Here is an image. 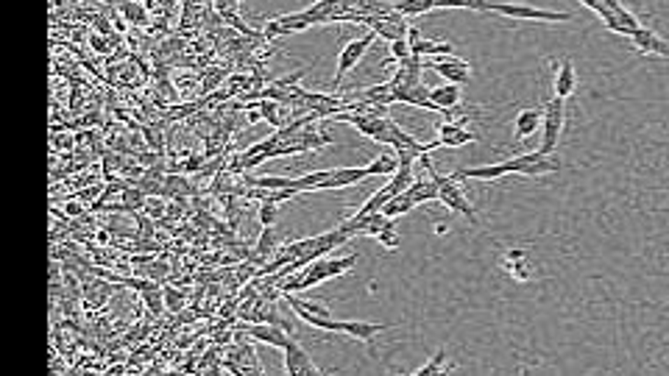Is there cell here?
I'll return each instance as SVG.
<instances>
[{"label": "cell", "mask_w": 669, "mask_h": 376, "mask_svg": "<svg viewBox=\"0 0 669 376\" xmlns=\"http://www.w3.org/2000/svg\"><path fill=\"white\" fill-rule=\"evenodd\" d=\"M89 42H92V48H95L98 53H109V50H112L109 45H103V36H98V34H92V36H89Z\"/></svg>", "instance_id": "38"}, {"label": "cell", "mask_w": 669, "mask_h": 376, "mask_svg": "<svg viewBox=\"0 0 669 376\" xmlns=\"http://www.w3.org/2000/svg\"><path fill=\"white\" fill-rule=\"evenodd\" d=\"M78 215H84V203L67 201V203H64V217H78Z\"/></svg>", "instance_id": "37"}, {"label": "cell", "mask_w": 669, "mask_h": 376, "mask_svg": "<svg viewBox=\"0 0 669 376\" xmlns=\"http://www.w3.org/2000/svg\"><path fill=\"white\" fill-rule=\"evenodd\" d=\"M245 185L259 189H298L296 179H285V176H245Z\"/></svg>", "instance_id": "23"}, {"label": "cell", "mask_w": 669, "mask_h": 376, "mask_svg": "<svg viewBox=\"0 0 669 376\" xmlns=\"http://www.w3.org/2000/svg\"><path fill=\"white\" fill-rule=\"evenodd\" d=\"M413 56H422V59L452 56V45H449V42H438V39H422V42L413 48Z\"/></svg>", "instance_id": "24"}, {"label": "cell", "mask_w": 669, "mask_h": 376, "mask_svg": "<svg viewBox=\"0 0 669 376\" xmlns=\"http://www.w3.org/2000/svg\"><path fill=\"white\" fill-rule=\"evenodd\" d=\"M101 189H103L101 185H95L92 189H84V192H78V198H89V201H92V198H98V195H101Z\"/></svg>", "instance_id": "39"}, {"label": "cell", "mask_w": 669, "mask_h": 376, "mask_svg": "<svg viewBox=\"0 0 669 376\" xmlns=\"http://www.w3.org/2000/svg\"><path fill=\"white\" fill-rule=\"evenodd\" d=\"M416 203H427V201H438V182L430 176V179H416L410 187L405 189Z\"/></svg>", "instance_id": "22"}, {"label": "cell", "mask_w": 669, "mask_h": 376, "mask_svg": "<svg viewBox=\"0 0 669 376\" xmlns=\"http://www.w3.org/2000/svg\"><path fill=\"white\" fill-rule=\"evenodd\" d=\"M115 293V279L112 282H103V279H89L84 284V298H81V307L89 310V312H101L109 298Z\"/></svg>", "instance_id": "13"}, {"label": "cell", "mask_w": 669, "mask_h": 376, "mask_svg": "<svg viewBox=\"0 0 669 376\" xmlns=\"http://www.w3.org/2000/svg\"><path fill=\"white\" fill-rule=\"evenodd\" d=\"M446 231H449V226H444V223L436 226V234H446Z\"/></svg>", "instance_id": "42"}, {"label": "cell", "mask_w": 669, "mask_h": 376, "mask_svg": "<svg viewBox=\"0 0 669 376\" xmlns=\"http://www.w3.org/2000/svg\"><path fill=\"white\" fill-rule=\"evenodd\" d=\"M165 301H168V312H179L185 304V296L176 290H165Z\"/></svg>", "instance_id": "35"}, {"label": "cell", "mask_w": 669, "mask_h": 376, "mask_svg": "<svg viewBox=\"0 0 669 376\" xmlns=\"http://www.w3.org/2000/svg\"><path fill=\"white\" fill-rule=\"evenodd\" d=\"M276 22H279V34H282V36H287V34H301V31L310 28V20H307L301 11L282 14V17H276Z\"/></svg>", "instance_id": "25"}, {"label": "cell", "mask_w": 669, "mask_h": 376, "mask_svg": "<svg viewBox=\"0 0 669 376\" xmlns=\"http://www.w3.org/2000/svg\"><path fill=\"white\" fill-rule=\"evenodd\" d=\"M287 298V304H290V310L307 324V326H312V329H321V332H335V335H340V329H343V321H338L335 318V312L332 310H326L324 304H315V301H304V298H296L293 293H287L285 296Z\"/></svg>", "instance_id": "2"}, {"label": "cell", "mask_w": 669, "mask_h": 376, "mask_svg": "<svg viewBox=\"0 0 669 376\" xmlns=\"http://www.w3.org/2000/svg\"><path fill=\"white\" fill-rule=\"evenodd\" d=\"M262 36H265V39H276V36H282V34H279V22H276V17H273V20H265V25H262Z\"/></svg>", "instance_id": "36"}, {"label": "cell", "mask_w": 669, "mask_h": 376, "mask_svg": "<svg viewBox=\"0 0 669 376\" xmlns=\"http://www.w3.org/2000/svg\"><path fill=\"white\" fill-rule=\"evenodd\" d=\"M285 352V371L290 376H312V374H321V368L312 363V357L307 354V349H301L293 338L290 343L282 349Z\"/></svg>", "instance_id": "11"}, {"label": "cell", "mask_w": 669, "mask_h": 376, "mask_svg": "<svg viewBox=\"0 0 669 376\" xmlns=\"http://www.w3.org/2000/svg\"><path fill=\"white\" fill-rule=\"evenodd\" d=\"M441 371H446V349L444 346L430 357V363H424L422 368H416V376H433V374H441Z\"/></svg>", "instance_id": "30"}, {"label": "cell", "mask_w": 669, "mask_h": 376, "mask_svg": "<svg viewBox=\"0 0 669 376\" xmlns=\"http://www.w3.org/2000/svg\"><path fill=\"white\" fill-rule=\"evenodd\" d=\"M394 329V324H374V321H343V329L340 335L352 338V340H363V343H371L380 332H388Z\"/></svg>", "instance_id": "17"}, {"label": "cell", "mask_w": 669, "mask_h": 376, "mask_svg": "<svg viewBox=\"0 0 669 376\" xmlns=\"http://www.w3.org/2000/svg\"><path fill=\"white\" fill-rule=\"evenodd\" d=\"M366 179H371L368 171H366V165H363V168H332V176L324 182L321 189H343V187H352V185H360V182H366Z\"/></svg>", "instance_id": "19"}, {"label": "cell", "mask_w": 669, "mask_h": 376, "mask_svg": "<svg viewBox=\"0 0 669 376\" xmlns=\"http://www.w3.org/2000/svg\"><path fill=\"white\" fill-rule=\"evenodd\" d=\"M416 206H419V203H416V201H413L408 192H399V195H394V198H391V201L382 206V212H385L388 217H394V220H396L399 215H408V212H410V209H416Z\"/></svg>", "instance_id": "26"}, {"label": "cell", "mask_w": 669, "mask_h": 376, "mask_svg": "<svg viewBox=\"0 0 669 376\" xmlns=\"http://www.w3.org/2000/svg\"><path fill=\"white\" fill-rule=\"evenodd\" d=\"M257 217H259V223H262V226H276V217H279V203H273V201H262V203H259V212H257Z\"/></svg>", "instance_id": "32"}, {"label": "cell", "mask_w": 669, "mask_h": 376, "mask_svg": "<svg viewBox=\"0 0 669 376\" xmlns=\"http://www.w3.org/2000/svg\"><path fill=\"white\" fill-rule=\"evenodd\" d=\"M502 268L508 270V276L510 279H516V282H530V276H533V270H530V262L524 259V251L521 248H510L508 254H505V262H502Z\"/></svg>", "instance_id": "20"}, {"label": "cell", "mask_w": 669, "mask_h": 376, "mask_svg": "<svg viewBox=\"0 0 669 376\" xmlns=\"http://www.w3.org/2000/svg\"><path fill=\"white\" fill-rule=\"evenodd\" d=\"M402 168V162H399V157H396V151L391 148L388 154H380V157H374L368 165H366V171H368V176L374 179V176H380V179H385V176H394L396 171Z\"/></svg>", "instance_id": "21"}, {"label": "cell", "mask_w": 669, "mask_h": 376, "mask_svg": "<svg viewBox=\"0 0 669 376\" xmlns=\"http://www.w3.org/2000/svg\"><path fill=\"white\" fill-rule=\"evenodd\" d=\"M510 159H502L496 165H477V168H463L457 171L460 179H480V182H496V179H505L510 176Z\"/></svg>", "instance_id": "18"}, {"label": "cell", "mask_w": 669, "mask_h": 376, "mask_svg": "<svg viewBox=\"0 0 669 376\" xmlns=\"http://www.w3.org/2000/svg\"><path fill=\"white\" fill-rule=\"evenodd\" d=\"M430 176L438 182V201L444 203L446 209H452V212L468 217V223H477V212H474V206L468 203V195L460 187L463 179L457 176V171L449 173V176H438V173H430Z\"/></svg>", "instance_id": "4"}, {"label": "cell", "mask_w": 669, "mask_h": 376, "mask_svg": "<svg viewBox=\"0 0 669 376\" xmlns=\"http://www.w3.org/2000/svg\"><path fill=\"white\" fill-rule=\"evenodd\" d=\"M360 254H349V256H340V259H312L310 268H301V290H310V287H318L321 282L326 279H335V276H343L349 273L354 265H357Z\"/></svg>", "instance_id": "1"}, {"label": "cell", "mask_w": 669, "mask_h": 376, "mask_svg": "<svg viewBox=\"0 0 669 376\" xmlns=\"http://www.w3.org/2000/svg\"><path fill=\"white\" fill-rule=\"evenodd\" d=\"M631 42L636 45L639 53H653V56H664V59H669V42L667 39H661V36H659L653 28H647V25H642L639 31H633Z\"/></svg>", "instance_id": "16"}, {"label": "cell", "mask_w": 669, "mask_h": 376, "mask_svg": "<svg viewBox=\"0 0 669 376\" xmlns=\"http://www.w3.org/2000/svg\"><path fill=\"white\" fill-rule=\"evenodd\" d=\"M468 123V115H463L460 120H446L438 126V140L436 143H427V154H433L436 148H460V145H468V143H477L480 134H471L466 129Z\"/></svg>", "instance_id": "7"}, {"label": "cell", "mask_w": 669, "mask_h": 376, "mask_svg": "<svg viewBox=\"0 0 669 376\" xmlns=\"http://www.w3.org/2000/svg\"><path fill=\"white\" fill-rule=\"evenodd\" d=\"M580 3H583V6H586V8H591V11H594V8H597V6H600V0H580Z\"/></svg>", "instance_id": "40"}, {"label": "cell", "mask_w": 669, "mask_h": 376, "mask_svg": "<svg viewBox=\"0 0 669 376\" xmlns=\"http://www.w3.org/2000/svg\"><path fill=\"white\" fill-rule=\"evenodd\" d=\"M491 14L508 17V20H535V22H569V11H552V8H538L527 3H494Z\"/></svg>", "instance_id": "5"}, {"label": "cell", "mask_w": 669, "mask_h": 376, "mask_svg": "<svg viewBox=\"0 0 669 376\" xmlns=\"http://www.w3.org/2000/svg\"><path fill=\"white\" fill-rule=\"evenodd\" d=\"M377 243H380L382 248L394 251V248H399V245H402V234H399V231H396V226L391 223V226H385V229L377 234Z\"/></svg>", "instance_id": "31"}, {"label": "cell", "mask_w": 669, "mask_h": 376, "mask_svg": "<svg viewBox=\"0 0 669 376\" xmlns=\"http://www.w3.org/2000/svg\"><path fill=\"white\" fill-rule=\"evenodd\" d=\"M329 176H332V171H312V173L298 176V179H296V187L301 189V192H318Z\"/></svg>", "instance_id": "28"}, {"label": "cell", "mask_w": 669, "mask_h": 376, "mask_svg": "<svg viewBox=\"0 0 669 376\" xmlns=\"http://www.w3.org/2000/svg\"><path fill=\"white\" fill-rule=\"evenodd\" d=\"M276 231H273V226H262V234H259V240H257V256L259 259H265V256H271V254H276Z\"/></svg>", "instance_id": "29"}, {"label": "cell", "mask_w": 669, "mask_h": 376, "mask_svg": "<svg viewBox=\"0 0 669 376\" xmlns=\"http://www.w3.org/2000/svg\"><path fill=\"white\" fill-rule=\"evenodd\" d=\"M510 171L519 173V176H527V179H541V176H549V173H558L561 165L552 162L549 157H544L541 151H533V154H521V157H513L510 159Z\"/></svg>", "instance_id": "8"}, {"label": "cell", "mask_w": 669, "mask_h": 376, "mask_svg": "<svg viewBox=\"0 0 669 376\" xmlns=\"http://www.w3.org/2000/svg\"><path fill=\"white\" fill-rule=\"evenodd\" d=\"M430 101L436 103L438 115H446V117H449L452 112L460 109V103H463V89H460V84L444 81L441 87H430Z\"/></svg>", "instance_id": "14"}, {"label": "cell", "mask_w": 669, "mask_h": 376, "mask_svg": "<svg viewBox=\"0 0 669 376\" xmlns=\"http://www.w3.org/2000/svg\"><path fill=\"white\" fill-rule=\"evenodd\" d=\"M394 8L410 20V17H422V14L433 11V8H436V0H396Z\"/></svg>", "instance_id": "27"}, {"label": "cell", "mask_w": 669, "mask_h": 376, "mask_svg": "<svg viewBox=\"0 0 669 376\" xmlns=\"http://www.w3.org/2000/svg\"><path fill=\"white\" fill-rule=\"evenodd\" d=\"M120 11L126 14V20H129V22H137V25H143V22H145V8H143L140 3L123 0V3H120Z\"/></svg>", "instance_id": "33"}, {"label": "cell", "mask_w": 669, "mask_h": 376, "mask_svg": "<svg viewBox=\"0 0 669 376\" xmlns=\"http://www.w3.org/2000/svg\"><path fill=\"white\" fill-rule=\"evenodd\" d=\"M391 59H394V62H408V59H413V48H410V42H408V36L391 42Z\"/></svg>", "instance_id": "34"}, {"label": "cell", "mask_w": 669, "mask_h": 376, "mask_svg": "<svg viewBox=\"0 0 669 376\" xmlns=\"http://www.w3.org/2000/svg\"><path fill=\"white\" fill-rule=\"evenodd\" d=\"M563 123H566V101L563 98H549L544 103V123H541V154L549 157L558 151V140H561V131H563Z\"/></svg>", "instance_id": "3"}, {"label": "cell", "mask_w": 669, "mask_h": 376, "mask_svg": "<svg viewBox=\"0 0 669 376\" xmlns=\"http://www.w3.org/2000/svg\"><path fill=\"white\" fill-rule=\"evenodd\" d=\"M245 338L257 340V343H265L271 349H285L290 343V332L279 324H271V321H257V324H248L245 326Z\"/></svg>", "instance_id": "9"}, {"label": "cell", "mask_w": 669, "mask_h": 376, "mask_svg": "<svg viewBox=\"0 0 669 376\" xmlns=\"http://www.w3.org/2000/svg\"><path fill=\"white\" fill-rule=\"evenodd\" d=\"M427 67L430 70H436L444 81H449V84H466L468 78H471V67H468V62L466 59H460V56H438V59H430L427 62Z\"/></svg>", "instance_id": "10"}, {"label": "cell", "mask_w": 669, "mask_h": 376, "mask_svg": "<svg viewBox=\"0 0 669 376\" xmlns=\"http://www.w3.org/2000/svg\"><path fill=\"white\" fill-rule=\"evenodd\" d=\"M552 70H555V78H552V95L555 98H569L575 89H577V70H575V62L572 59H552L549 62Z\"/></svg>", "instance_id": "12"}, {"label": "cell", "mask_w": 669, "mask_h": 376, "mask_svg": "<svg viewBox=\"0 0 669 376\" xmlns=\"http://www.w3.org/2000/svg\"><path fill=\"white\" fill-rule=\"evenodd\" d=\"M541 123H544V106H535V109H521L516 117H513V134L519 143L541 134Z\"/></svg>", "instance_id": "15"}, {"label": "cell", "mask_w": 669, "mask_h": 376, "mask_svg": "<svg viewBox=\"0 0 669 376\" xmlns=\"http://www.w3.org/2000/svg\"><path fill=\"white\" fill-rule=\"evenodd\" d=\"M374 39H377V34L374 31H366L363 36H357V39H352V42H346L343 48H340V53H338V62H335V78H332V89H338L340 87V81L357 67V62L368 53V48L374 45Z\"/></svg>", "instance_id": "6"}, {"label": "cell", "mask_w": 669, "mask_h": 376, "mask_svg": "<svg viewBox=\"0 0 669 376\" xmlns=\"http://www.w3.org/2000/svg\"><path fill=\"white\" fill-rule=\"evenodd\" d=\"M98 240H101V243H109L112 237H109V231H103V229H101V231H98Z\"/></svg>", "instance_id": "41"}]
</instances>
